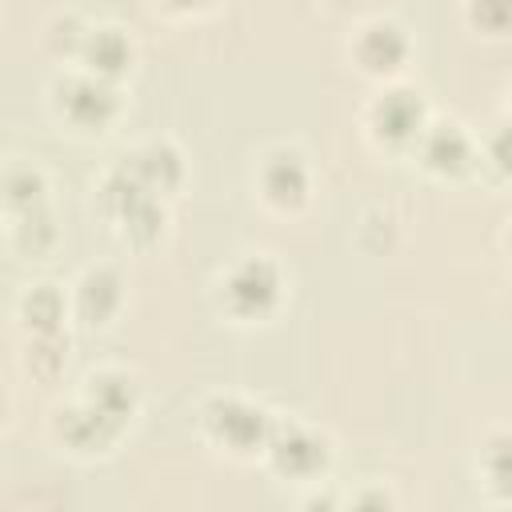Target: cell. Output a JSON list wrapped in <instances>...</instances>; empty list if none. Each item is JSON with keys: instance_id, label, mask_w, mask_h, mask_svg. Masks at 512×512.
<instances>
[{"instance_id": "1", "label": "cell", "mask_w": 512, "mask_h": 512, "mask_svg": "<svg viewBox=\"0 0 512 512\" xmlns=\"http://www.w3.org/2000/svg\"><path fill=\"white\" fill-rule=\"evenodd\" d=\"M204 428H208V436H212L220 448H228V452H236V456H248V452L268 448L272 416H268L264 408L240 400V396H216V400H208V408H204Z\"/></svg>"}, {"instance_id": "2", "label": "cell", "mask_w": 512, "mask_h": 512, "mask_svg": "<svg viewBox=\"0 0 512 512\" xmlns=\"http://www.w3.org/2000/svg\"><path fill=\"white\" fill-rule=\"evenodd\" d=\"M276 300H280V268L264 256H248L232 264V272L224 276V304L240 320L272 312Z\"/></svg>"}, {"instance_id": "3", "label": "cell", "mask_w": 512, "mask_h": 512, "mask_svg": "<svg viewBox=\"0 0 512 512\" xmlns=\"http://www.w3.org/2000/svg\"><path fill=\"white\" fill-rule=\"evenodd\" d=\"M264 452L280 476H296V480H308L328 464V440L304 424H272Z\"/></svg>"}, {"instance_id": "4", "label": "cell", "mask_w": 512, "mask_h": 512, "mask_svg": "<svg viewBox=\"0 0 512 512\" xmlns=\"http://www.w3.org/2000/svg\"><path fill=\"white\" fill-rule=\"evenodd\" d=\"M56 92H60V100H56L60 112L80 128H104L116 116V88H112V80H104L96 72L68 76Z\"/></svg>"}, {"instance_id": "5", "label": "cell", "mask_w": 512, "mask_h": 512, "mask_svg": "<svg viewBox=\"0 0 512 512\" xmlns=\"http://www.w3.org/2000/svg\"><path fill=\"white\" fill-rule=\"evenodd\" d=\"M368 120H372L376 136L388 140V144H408V140L424 136V104L408 88H392V92L376 96Z\"/></svg>"}, {"instance_id": "6", "label": "cell", "mask_w": 512, "mask_h": 512, "mask_svg": "<svg viewBox=\"0 0 512 512\" xmlns=\"http://www.w3.org/2000/svg\"><path fill=\"white\" fill-rule=\"evenodd\" d=\"M352 52H356L360 68H368V72H396L408 60V36L392 20H372L360 28Z\"/></svg>"}, {"instance_id": "7", "label": "cell", "mask_w": 512, "mask_h": 512, "mask_svg": "<svg viewBox=\"0 0 512 512\" xmlns=\"http://www.w3.org/2000/svg\"><path fill=\"white\" fill-rule=\"evenodd\" d=\"M260 192L276 208H300L308 196V168L296 152H272L260 168Z\"/></svg>"}, {"instance_id": "8", "label": "cell", "mask_w": 512, "mask_h": 512, "mask_svg": "<svg viewBox=\"0 0 512 512\" xmlns=\"http://www.w3.org/2000/svg\"><path fill=\"white\" fill-rule=\"evenodd\" d=\"M124 172H128L144 192L164 196V192H172V188L180 184L184 164H180V152H176V148H168V144H144V148H136V152L124 160Z\"/></svg>"}, {"instance_id": "9", "label": "cell", "mask_w": 512, "mask_h": 512, "mask_svg": "<svg viewBox=\"0 0 512 512\" xmlns=\"http://www.w3.org/2000/svg\"><path fill=\"white\" fill-rule=\"evenodd\" d=\"M60 436H64V444L68 448H76V452H100V448H108L112 440H116V432H120V424L112 420V416H104L96 404H76V408H68V412H60Z\"/></svg>"}, {"instance_id": "10", "label": "cell", "mask_w": 512, "mask_h": 512, "mask_svg": "<svg viewBox=\"0 0 512 512\" xmlns=\"http://www.w3.org/2000/svg\"><path fill=\"white\" fill-rule=\"evenodd\" d=\"M80 56H84L88 72H96L104 80H116L132 64V44L120 28H92L80 40Z\"/></svg>"}, {"instance_id": "11", "label": "cell", "mask_w": 512, "mask_h": 512, "mask_svg": "<svg viewBox=\"0 0 512 512\" xmlns=\"http://www.w3.org/2000/svg\"><path fill=\"white\" fill-rule=\"evenodd\" d=\"M120 276L112 268H88L76 284V308L88 324H104L120 308Z\"/></svg>"}, {"instance_id": "12", "label": "cell", "mask_w": 512, "mask_h": 512, "mask_svg": "<svg viewBox=\"0 0 512 512\" xmlns=\"http://www.w3.org/2000/svg\"><path fill=\"white\" fill-rule=\"evenodd\" d=\"M420 152H424V164L432 172H460L472 160V144L460 132V124H432V128H424Z\"/></svg>"}, {"instance_id": "13", "label": "cell", "mask_w": 512, "mask_h": 512, "mask_svg": "<svg viewBox=\"0 0 512 512\" xmlns=\"http://www.w3.org/2000/svg\"><path fill=\"white\" fill-rule=\"evenodd\" d=\"M88 404H96L104 416H112L116 424H124L128 416H132V408H136V388H132V380L128 376H120V372H100V376H92L88 380V396H84Z\"/></svg>"}, {"instance_id": "14", "label": "cell", "mask_w": 512, "mask_h": 512, "mask_svg": "<svg viewBox=\"0 0 512 512\" xmlns=\"http://www.w3.org/2000/svg\"><path fill=\"white\" fill-rule=\"evenodd\" d=\"M64 316V300L52 284H36L28 296H24V320L32 324L36 336H48L56 332V320Z\"/></svg>"}, {"instance_id": "15", "label": "cell", "mask_w": 512, "mask_h": 512, "mask_svg": "<svg viewBox=\"0 0 512 512\" xmlns=\"http://www.w3.org/2000/svg\"><path fill=\"white\" fill-rule=\"evenodd\" d=\"M484 476L500 500H512V436H492L484 448Z\"/></svg>"}, {"instance_id": "16", "label": "cell", "mask_w": 512, "mask_h": 512, "mask_svg": "<svg viewBox=\"0 0 512 512\" xmlns=\"http://www.w3.org/2000/svg\"><path fill=\"white\" fill-rule=\"evenodd\" d=\"M40 196H44V180H40V172L16 164V168L8 172V204L20 208V212H28V208H40Z\"/></svg>"}, {"instance_id": "17", "label": "cell", "mask_w": 512, "mask_h": 512, "mask_svg": "<svg viewBox=\"0 0 512 512\" xmlns=\"http://www.w3.org/2000/svg\"><path fill=\"white\" fill-rule=\"evenodd\" d=\"M468 16L476 28L484 32H500L512 24V0H472L468 4Z\"/></svg>"}, {"instance_id": "18", "label": "cell", "mask_w": 512, "mask_h": 512, "mask_svg": "<svg viewBox=\"0 0 512 512\" xmlns=\"http://www.w3.org/2000/svg\"><path fill=\"white\" fill-rule=\"evenodd\" d=\"M488 156H492V164H496L504 176H512V124H500V128L492 132Z\"/></svg>"}, {"instance_id": "19", "label": "cell", "mask_w": 512, "mask_h": 512, "mask_svg": "<svg viewBox=\"0 0 512 512\" xmlns=\"http://www.w3.org/2000/svg\"><path fill=\"white\" fill-rule=\"evenodd\" d=\"M164 8H172V12H196V8H208L212 0H160Z\"/></svg>"}, {"instance_id": "20", "label": "cell", "mask_w": 512, "mask_h": 512, "mask_svg": "<svg viewBox=\"0 0 512 512\" xmlns=\"http://www.w3.org/2000/svg\"><path fill=\"white\" fill-rule=\"evenodd\" d=\"M508 248H512V232H508Z\"/></svg>"}]
</instances>
